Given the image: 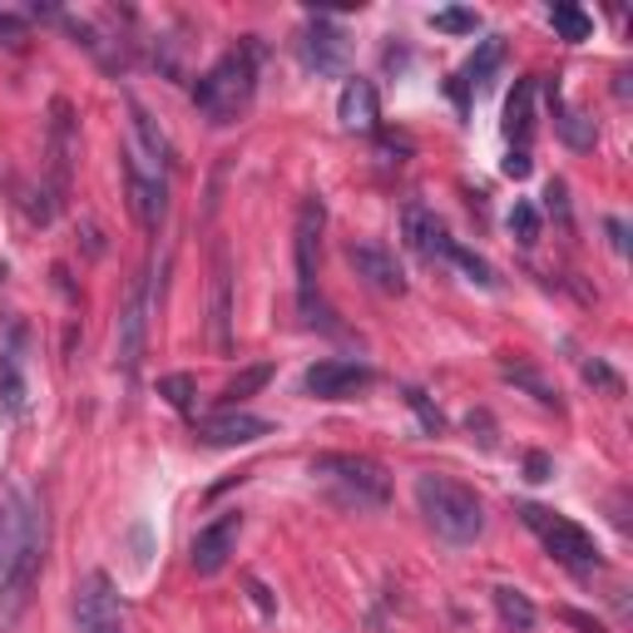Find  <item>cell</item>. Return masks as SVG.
Masks as SVG:
<instances>
[{"label":"cell","instance_id":"26","mask_svg":"<svg viewBox=\"0 0 633 633\" xmlns=\"http://www.w3.org/2000/svg\"><path fill=\"white\" fill-rule=\"evenodd\" d=\"M504 376H510L514 386H524V391H530L540 406H559V391H554V386L544 381V376L534 371V366H524V362H504Z\"/></svg>","mask_w":633,"mask_h":633},{"label":"cell","instance_id":"24","mask_svg":"<svg viewBox=\"0 0 633 633\" xmlns=\"http://www.w3.org/2000/svg\"><path fill=\"white\" fill-rule=\"evenodd\" d=\"M549 99H554V124H559L564 144H569V148H593V129L584 124V119L574 114V109L559 104V85H549Z\"/></svg>","mask_w":633,"mask_h":633},{"label":"cell","instance_id":"17","mask_svg":"<svg viewBox=\"0 0 633 633\" xmlns=\"http://www.w3.org/2000/svg\"><path fill=\"white\" fill-rule=\"evenodd\" d=\"M69 164H75V119H69L65 99H55L49 104V174H55V193L69 188Z\"/></svg>","mask_w":633,"mask_h":633},{"label":"cell","instance_id":"29","mask_svg":"<svg viewBox=\"0 0 633 633\" xmlns=\"http://www.w3.org/2000/svg\"><path fill=\"white\" fill-rule=\"evenodd\" d=\"M158 396H164L174 411H188V406H193V396H198V386H193V376H188V371H174V376H164V381H158Z\"/></svg>","mask_w":633,"mask_h":633},{"label":"cell","instance_id":"18","mask_svg":"<svg viewBox=\"0 0 633 633\" xmlns=\"http://www.w3.org/2000/svg\"><path fill=\"white\" fill-rule=\"evenodd\" d=\"M302 55H307V65H312L316 75H336V69L346 65V35L332 25V20H316V25L307 30V40H302Z\"/></svg>","mask_w":633,"mask_h":633},{"label":"cell","instance_id":"33","mask_svg":"<svg viewBox=\"0 0 633 633\" xmlns=\"http://www.w3.org/2000/svg\"><path fill=\"white\" fill-rule=\"evenodd\" d=\"M584 381L603 386V391H613V396L623 391V381H619V376H613V371H609V366H603V362H584Z\"/></svg>","mask_w":633,"mask_h":633},{"label":"cell","instance_id":"9","mask_svg":"<svg viewBox=\"0 0 633 633\" xmlns=\"http://www.w3.org/2000/svg\"><path fill=\"white\" fill-rule=\"evenodd\" d=\"M237 534H243V514H237V510H227V514H218L213 524H203V530L193 534V549H188V559H193V574L213 579V574L223 569L227 559H233Z\"/></svg>","mask_w":633,"mask_h":633},{"label":"cell","instance_id":"12","mask_svg":"<svg viewBox=\"0 0 633 633\" xmlns=\"http://www.w3.org/2000/svg\"><path fill=\"white\" fill-rule=\"evenodd\" d=\"M307 396H322V401H342V396L362 391V386H371V366L366 362H346V356H326V362H316L312 371L302 376Z\"/></svg>","mask_w":633,"mask_h":633},{"label":"cell","instance_id":"22","mask_svg":"<svg viewBox=\"0 0 633 633\" xmlns=\"http://www.w3.org/2000/svg\"><path fill=\"white\" fill-rule=\"evenodd\" d=\"M25 411V376H20V356L0 352V421H15Z\"/></svg>","mask_w":633,"mask_h":633},{"label":"cell","instance_id":"36","mask_svg":"<svg viewBox=\"0 0 633 633\" xmlns=\"http://www.w3.org/2000/svg\"><path fill=\"white\" fill-rule=\"evenodd\" d=\"M500 168H504V174H510V178H530V154H524V148H510Z\"/></svg>","mask_w":633,"mask_h":633},{"label":"cell","instance_id":"14","mask_svg":"<svg viewBox=\"0 0 633 633\" xmlns=\"http://www.w3.org/2000/svg\"><path fill=\"white\" fill-rule=\"evenodd\" d=\"M346 263H352L356 277H362L366 287H376V292H386V297H401L406 292V273H401V263H396L386 247L352 243V247H346Z\"/></svg>","mask_w":633,"mask_h":633},{"label":"cell","instance_id":"27","mask_svg":"<svg viewBox=\"0 0 633 633\" xmlns=\"http://www.w3.org/2000/svg\"><path fill=\"white\" fill-rule=\"evenodd\" d=\"M549 20H554V30H559L569 45H579V40H589V30H593V20L584 15L579 5H554L549 10Z\"/></svg>","mask_w":633,"mask_h":633},{"label":"cell","instance_id":"7","mask_svg":"<svg viewBox=\"0 0 633 633\" xmlns=\"http://www.w3.org/2000/svg\"><path fill=\"white\" fill-rule=\"evenodd\" d=\"M148 312H154V292H148V282L138 277V282L129 287L124 312H119V326H114V362L124 376H138V362H144Z\"/></svg>","mask_w":633,"mask_h":633},{"label":"cell","instance_id":"1","mask_svg":"<svg viewBox=\"0 0 633 633\" xmlns=\"http://www.w3.org/2000/svg\"><path fill=\"white\" fill-rule=\"evenodd\" d=\"M257 59H263V45H253V35H247L243 45L227 49V55L193 85L198 114H203L213 129L233 124V119L247 109V99H253V89H257Z\"/></svg>","mask_w":633,"mask_h":633},{"label":"cell","instance_id":"20","mask_svg":"<svg viewBox=\"0 0 633 633\" xmlns=\"http://www.w3.org/2000/svg\"><path fill=\"white\" fill-rule=\"evenodd\" d=\"M534 75H524V79H514V89H510V99H504V134H510V144H530L534 138Z\"/></svg>","mask_w":633,"mask_h":633},{"label":"cell","instance_id":"4","mask_svg":"<svg viewBox=\"0 0 633 633\" xmlns=\"http://www.w3.org/2000/svg\"><path fill=\"white\" fill-rule=\"evenodd\" d=\"M45 544H49L45 510H35L30 514L25 540H20V549H15V559H10L5 574H0V629H10V623L25 613L30 593H35V584H40V569H45Z\"/></svg>","mask_w":633,"mask_h":633},{"label":"cell","instance_id":"6","mask_svg":"<svg viewBox=\"0 0 633 633\" xmlns=\"http://www.w3.org/2000/svg\"><path fill=\"white\" fill-rule=\"evenodd\" d=\"M124 174H129V208H134V218L154 233L158 223H164L168 213V178H164V164H154V158L144 154L138 144L124 148Z\"/></svg>","mask_w":633,"mask_h":633},{"label":"cell","instance_id":"31","mask_svg":"<svg viewBox=\"0 0 633 633\" xmlns=\"http://www.w3.org/2000/svg\"><path fill=\"white\" fill-rule=\"evenodd\" d=\"M510 233L520 237L524 247L540 243V208H534V203H514L510 208Z\"/></svg>","mask_w":633,"mask_h":633},{"label":"cell","instance_id":"5","mask_svg":"<svg viewBox=\"0 0 633 633\" xmlns=\"http://www.w3.org/2000/svg\"><path fill=\"white\" fill-rule=\"evenodd\" d=\"M520 520L530 524L534 540H540L559 564H569V569H599V544H593V534L579 530L574 520L544 510V504H520Z\"/></svg>","mask_w":633,"mask_h":633},{"label":"cell","instance_id":"11","mask_svg":"<svg viewBox=\"0 0 633 633\" xmlns=\"http://www.w3.org/2000/svg\"><path fill=\"white\" fill-rule=\"evenodd\" d=\"M193 435H198L203 445L233 451V445H253V441H263V435H273V421H263V415H253V411H237V406H227L223 415H208V421H198Z\"/></svg>","mask_w":633,"mask_h":633},{"label":"cell","instance_id":"35","mask_svg":"<svg viewBox=\"0 0 633 633\" xmlns=\"http://www.w3.org/2000/svg\"><path fill=\"white\" fill-rule=\"evenodd\" d=\"M0 35H5L10 45H20V40H25V15H10V10H0Z\"/></svg>","mask_w":633,"mask_h":633},{"label":"cell","instance_id":"8","mask_svg":"<svg viewBox=\"0 0 633 633\" xmlns=\"http://www.w3.org/2000/svg\"><path fill=\"white\" fill-rule=\"evenodd\" d=\"M322 227H326V203H322V198H302V208H297V227H292L297 297H302V307L312 302V287H316V263H322Z\"/></svg>","mask_w":633,"mask_h":633},{"label":"cell","instance_id":"23","mask_svg":"<svg viewBox=\"0 0 633 633\" xmlns=\"http://www.w3.org/2000/svg\"><path fill=\"white\" fill-rule=\"evenodd\" d=\"M500 59H504V45H500V40H495V35L480 40V49L470 55V65H465V79H460V85L485 89V79H490L495 69H500Z\"/></svg>","mask_w":633,"mask_h":633},{"label":"cell","instance_id":"21","mask_svg":"<svg viewBox=\"0 0 633 633\" xmlns=\"http://www.w3.org/2000/svg\"><path fill=\"white\" fill-rule=\"evenodd\" d=\"M495 599V613H500V623L510 633H534V623H540V609H534L530 599H524L520 589H510V584H500V589H490Z\"/></svg>","mask_w":633,"mask_h":633},{"label":"cell","instance_id":"39","mask_svg":"<svg viewBox=\"0 0 633 633\" xmlns=\"http://www.w3.org/2000/svg\"><path fill=\"white\" fill-rule=\"evenodd\" d=\"M544 198H549V208H559V218H569V208H564V184H559V178L549 184V193H544Z\"/></svg>","mask_w":633,"mask_h":633},{"label":"cell","instance_id":"3","mask_svg":"<svg viewBox=\"0 0 633 633\" xmlns=\"http://www.w3.org/2000/svg\"><path fill=\"white\" fill-rule=\"evenodd\" d=\"M312 475H316V480H326L346 504H356V510H371V504L391 500V475H386L376 460H366V455L326 451V455H316V460H312Z\"/></svg>","mask_w":633,"mask_h":633},{"label":"cell","instance_id":"2","mask_svg":"<svg viewBox=\"0 0 633 633\" xmlns=\"http://www.w3.org/2000/svg\"><path fill=\"white\" fill-rule=\"evenodd\" d=\"M415 504L445 544H475L485 534V500L451 475H415Z\"/></svg>","mask_w":633,"mask_h":633},{"label":"cell","instance_id":"40","mask_svg":"<svg viewBox=\"0 0 633 633\" xmlns=\"http://www.w3.org/2000/svg\"><path fill=\"white\" fill-rule=\"evenodd\" d=\"M609 237H613V247H619V253H629V233H623L619 218H609Z\"/></svg>","mask_w":633,"mask_h":633},{"label":"cell","instance_id":"34","mask_svg":"<svg viewBox=\"0 0 633 633\" xmlns=\"http://www.w3.org/2000/svg\"><path fill=\"white\" fill-rule=\"evenodd\" d=\"M559 619L569 623V629H579V633H609L599 619H593V613H584V609H559Z\"/></svg>","mask_w":633,"mask_h":633},{"label":"cell","instance_id":"16","mask_svg":"<svg viewBox=\"0 0 633 633\" xmlns=\"http://www.w3.org/2000/svg\"><path fill=\"white\" fill-rule=\"evenodd\" d=\"M30 514H35V504H30L10 480H0V574H5V564L15 559L20 540H25V530H30Z\"/></svg>","mask_w":633,"mask_h":633},{"label":"cell","instance_id":"25","mask_svg":"<svg viewBox=\"0 0 633 633\" xmlns=\"http://www.w3.org/2000/svg\"><path fill=\"white\" fill-rule=\"evenodd\" d=\"M267 381H273V366H267V362H257V366H243V371H237L233 381L223 386V401H227V406L247 401V396H253V391H263Z\"/></svg>","mask_w":633,"mask_h":633},{"label":"cell","instance_id":"13","mask_svg":"<svg viewBox=\"0 0 633 633\" xmlns=\"http://www.w3.org/2000/svg\"><path fill=\"white\" fill-rule=\"evenodd\" d=\"M401 237H406V247H411L415 257H425V263H435V257H451V243H455V237L445 233V223L425 203H406Z\"/></svg>","mask_w":633,"mask_h":633},{"label":"cell","instance_id":"19","mask_svg":"<svg viewBox=\"0 0 633 633\" xmlns=\"http://www.w3.org/2000/svg\"><path fill=\"white\" fill-rule=\"evenodd\" d=\"M208 322H213V346H218V352H233V332H227V326H233V273H227L223 247L213 253V316H208Z\"/></svg>","mask_w":633,"mask_h":633},{"label":"cell","instance_id":"28","mask_svg":"<svg viewBox=\"0 0 633 633\" xmlns=\"http://www.w3.org/2000/svg\"><path fill=\"white\" fill-rule=\"evenodd\" d=\"M451 263L460 267L470 282H480V287H495V267L485 263L480 253H470V247H460V243H451Z\"/></svg>","mask_w":633,"mask_h":633},{"label":"cell","instance_id":"32","mask_svg":"<svg viewBox=\"0 0 633 633\" xmlns=\"http://www.w3.org/2000/svg\"><path fill=\"white\" fill-rule=\"evenodd\" d=\"M431 25L435 30H451V35H465V30H475L480 20H475V10H435Z\"/></svg>","mask_w":633,"mask_h":633},{"label":"cell","instance_id":"15","mask_svg":"<svg viewBox=\"0 0 633 633\" xmlns=\"http://www.w3.org/2000/svg\"><path fill=\"white\" fill-rule=\"evenodd\" d=\"M336 119L352 134H376L381 129V99H376L371 79H346L342 95H336Z\"/></svg>","mask_w":633,"mask_h":633},{"label":"cell","instance_id":"38","mask_svg":"<svg viewBox=\"0 0 633 633\" xmlns=\"http://www.w3.org/2000/svg\"><path fill=\"white\" fill-rule=\"evenodd\" d=\"M524 470H530V480L540 485V480H549V470H554V465H549V455H544V451H534L530 460H524Z\"/></svg>","mask_w":633,"mask_h":633},{"label":"cell","instance_id":"37","mask_svg":"<svg viewBox=\"0 0 633 633\" xmlns=\"http://www.w3.org/2000/svg\"><path fill=\"white\" fill-rule=\"evenodd\" d=\"M247 593H253V603H257V609L267 613V619H273V613H277V599H273V593L263 589V579H247Z\"/></svg>","mask_w":633,"mask_h":633},{"label":"cell","instance_id":"30","mask_svg":"<svg viewBox=\"0 0 633 633\" xmlns=\"http://www.w3.org/2000/svg\"><path fill=\"white\" fill-rule=\"evenodd\" d=\"M401 396H406V406H411V411H415V421H421L425 431H431V435H435V431H445V415H441V406H431V396H425L421 386H406Z\"/></svg>","mask_w":633,"mask_h":633},{"label":"cell","instance_id":"10","mask_svg":"<svg viewBox=\"0 0 633 633\" xmlns=\"http://www.w3.org/2000/svg\"><path fill=\"white\" fill-rule=\"evenodd\" d=\"M79 629L85 633H124V603H119L109 574H85L79 584Z\"/></svg>","mask_w":633,"mask_h":633}]
</instances>
